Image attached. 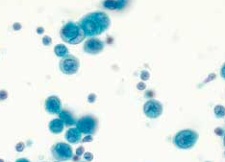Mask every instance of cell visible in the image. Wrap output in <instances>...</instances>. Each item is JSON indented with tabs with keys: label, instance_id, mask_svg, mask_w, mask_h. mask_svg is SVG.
<instances>
[{
	"label": "cell",
	"instance_id": "cell-28",
	"mask_svg": "<svg viewBox=\"0 0 225 162\" xmlns=\"http://www.w3.org/2000/svg\"><path fill=\"white\" fill-rule=\"evenodd\" d=\"M37 33H38V34H43V28H42V27L38 28V29H37Z\"/></svg>",
	"mask_w": 225,
	"mask_h": 162
},
{
	"label": "cell",
	"instance_id": "cell-18",
	"mask_svg": "<svg viewBox=\"0 0 225 162\" xmlns=\"http://www.w3.org/2000/svg\"><path fill=\"white\" fill-rule=\"evenodd\" d=\"M149 78H150V74H149L148 71H145V70L141 71V81H147Z\"/></svg>",
	"mask_w": 225,
	"mask_h": 162
},
{
	"label": "cell",
	"instance_id": "cell-12",
	"mask_svg": "<svg viewBox=\"0 0 225 162\" xmlns=\"http://www.w3.org/2000/svg\"><path fill=\"white\" fill-rule=\"evenodd\" d=\"M58 115H59V118L63 121L64 126L71 127L74 124H76V121H75L73 115L68 110H61V112Z\"/></svg>",
	"mask_w": 225,
	"mask_h": 162
},
{
	"label": "cell",
	"instance_id": "cell-7",
	"mask_svg": "<svg viewBox=\"0 0 225 162\" xmlns=\"http://www.w3.org/2000/svg\"><path fill=\"white\" fill-rule=\"evenodd\" d=\"M143 112L148 118L156 119L163 113V105L154 99L148 100L143 105Z\"/></svg>",
	"mask_w": 225,
	"mask_h": 162
},
{
	"label": "cell",
	"instance_id": "cell-30",
	"mask_svg": "<svg viewBox=\"0 0 225 162\" xmlns=\"http://www.w3.org/2000/svg\"><path fill=\"white\" fill-rule=\"evenodd\" d=\"M14 27H18V29H17V30H18V29L20 28V25H19V24H15Z\"/></svg>",
	"mask_w": 225,
	"mask_h": 162
},
{
	"label": "cell",
	"instance_id": "cell-15",
	"mask_svg": "<svg viewBox=\"0 0 225 162\" xmlns=\"http://www.w3.org/2000/svg\"><path fill=\"white\" fill-rule=\"evenodd\" d=\"M214 112H215L216 117H217V118H222V117L225 116V107H224L223 106L217 105V106H215Z\"/></svg>",
	"mask_w": 225,
	"mask_h": 162
},
{
	"label": "cell",
	"instance_id": "cell-24",
	"mask_svg": "<svg viewBox=\"0 0 225 162\" xmlns=\"http://www.w3.org/2000/svg\"><path fill=\"white\" fill-rule=\"evenodd\" d=\"M137 88L139 90H144L145 88H146V85H145L143 82H140L138 85H137Z\"/></svg>",
	"mask_w": 225,
	"mask_h": 162
},
{
	"label": "cell",
	"instance_id": "cell-22",
	"mask_svg": "<svg viewBox=\"0 0 225 162\" xmlns=\"http://www.w3.org/2000/svg\"><path fill=\"white\" fill-rule=\"evenodd\" d=\"M95 99H96V96H95V94L91 93V94H89V97H88V102H89V103H95Z\"/></svg>",
	"mask_w": 225,
	"mask_h": 162
},
{
	"label": "cell",
	"instance_id": "cell-13",
	"mask_svg": "<svg viewBox=\"0 0 225 162\" xmlns=\"http://www.w3.org/2000/svg\"><path fill=\"white\" fill-rule=\"evenodd\" d=\"M125 5V0H105L103 2L104 8L108 10L121 9Z\"/></svg>",
	"mask_w": 225,
	"mask_h": 162
},
{
	"label": "cell",
	"instance_id": "cell-27",
	"mask_svg": "<svg viewBox=\"0 0 225 162\" xmlns=\"http://www.w3.org/2000/svg\"><path fill=\"white\" fill-rule=\"evenodd\" d=\"M16 162H30V160H28L27 158H18L16 160Z\"/></svg>",
	"mask_w": 225,
	"mask_h": 162
},
{
	"label": "cell",
	"instance_id": "cell-20",
	"mask_svg": "<svg viewBox=\"0 0 225 162\" xmlns=\"http://www.w3.org/2000/svg\"><path fill=\"white\" fill-rule=\"evenodd\" d=\"M84 159L86 160V161H91L92 159H94V155H92L91 153H85L84 154Z\"/></svg>",
	"mask_w": 225,
	"mask_h": 162
},
{
	"label": "cell",
	"instance_id": "cell-35",
	"mask_svg": "<svg viewBox=\"0 0 225 162\" xmlns=\"http://www.w3.org/2000/svg\"><path fill=\"white\" fill-rule=\"evenodd\" d=\"M206 162H209V161H206Z\"/></svg>",
	"mask_w": 225,
	"mask_h": 162
},
{
	"label": "cell",
	"instance_id": "cell-17",
	"mask_svg": "<svg viewBox=\"0 0 225 162\" xmlns=\"http://www.w3.org/2000/svg\"><path fill=\"white\" fill-rule=\"evenodd\" d=\"M24 149H25V144H24L23 142H18V143L17 144V146H16V151H17L18 153L23 152Z\"/></svg>",
	"mask_w": 225,
	"mask_h": 162
},
{
	"label": "cell",
	"instance_id": "cell-14",
	"mask_svg": "<svg viewBox=\"0 0 225 162\" xmlns=\"http://www.w3.org/2000/svg\"><path fill=\"white\" fill-rule=\"evenodd\" d=\"M54 52H55V55L61 59L64 58L65 56L69 55V49L68 47L64 45V44H57L55 47H54Z\"/></svg>",
	"mask_w": 225,
	"mask_h": 162
},
{
	"label": "cell",
	"instance_id": "cell-11",
	"mask_svg": "<svg viewBox=\"0 0 225 162\" xmlns=\"http://www.w3.org/2000/svg\"><path fill=\"white\" fill-rule=\"evenodd\" d=\"M48 128H49L50 132L54 133V134H59L64 130V124L63 123V121L60 118H55L49 122Z\"/></svg>",
	"mask_w": 225,
	"mask_h": 162
},
{
	"label": "cell",
	"instance_id": "cell-21",
	"mask_svg": "<svg viewBox=\"0 0 225 162\" xmlns=\"http://www.w3.org/2000/svg\"><path fill=\"white\" fill-rule=\"evenodd\" d=\"M84 151H85L84 147H83V146H80V147H79L78 149L76 150V155L81 156L82 155H84Z\"/></svg>",
	"mask_w": 225,
	"mask_h": 162
},
{
	"label": "cell",
	"instance_id": "cell-1",
	"mask_svg": "<svg viewBox=\"0 0 225 162\" xmlns=\"http://www.w3.org/2000/svg\"><path fill=\"white\" fill-rule=\"evenodd\" d=\"M88 37H95L107 30L111 20L107 13L103 12H92L82 17L78 23Z\"/></svg>",
	"mask_w": 225,
	"mask_h": 162
},
{
	"label": "cell",
	"instance_id": "cell-3",
	"mask_svg": "<svg viewBox=\"0 0 225 162\" xmlns=\"http://www.w3.org/2000/svg\"><path fill=\"white\" fill-rule=\"evenodd\" d=\"M198 140V133L192 130H183L175 134L173 138L174 145L182 150L192 148Z\"/></svg>",
	"mask_w": 225,
	"mask_h": 162
},
{
	"label": "cell",
	"instance_id": "cell-9",
	"mask_svg": "<svg viewBox=\"0 0 225 162\" xmlns=\"http://www.w3.org/2000/svg\"><path fill=\"white\" fill-rule=\"evenodd\" d=\"M45 110L49 114H59L62 110V102L57 96H49L45 100Z\"/></svg>",
	"mask_w": 225,
	"mask_h": 162
},
{
	"label": "cell",
	"instance_id": "cell-4",
	"mask_svg": "<svg viewBox=\"0 0 225 162\" xmlns=\"http://www.w3.org/2000/svg\"><path fill=\"white\" fill-rule=\"evenodd\" d=\"M51 154L57 161H68L73 157V151L69 144L58 142L51 148Z\"/></svg>",
	"mask_w": 225,
	"mask_h": 162
},
{
	"label": "cell",
	"instance_id": "cell-33",
	"mask_svg": "<svg viewBox=\"0 0 225 162\" xmlns=\"http://www.w3.org/2000/svg\"><path fill=\"white\" fill-rule=\"evenodd\" d=\"M55 162H61V161H57V160H56V161H55Z\"/></svg>",
	"mask_w": 225,
	"mask_h": 162
},
{
	"label": "cell",
	"instance_id": "cell-29",
	"mask_svg": "<svg viewBox=\"0 0 225 162\" xmlns=\"http://www.w3.org/2000/svg\"><path fill=\"white\" fill-rule=\"evenodd\" d=\"M79 157H80V156H78V155H75V156H73V161H79V159H80Z\"/></svg>",
	"mask_w": 225,
	"mask_h": 162
},
{
	"label": "cell",
	"instance_id": "cell-6",
	"mask_svg": "<svg viewBox=\"0 0 225 162\" xmlns=\"http://www.w3.org/2000/svg\"><path fill=\"white\" fill-rule=\"evenodd\" d=\"M60 70L65 74V75H73L76 74L79 70V66H80V61L79 60L73 56V55H69L65 56L64 58L61 59L59 62Z\"/></svg>",
	"mask_w": 225,
	"mask_h": 162
},
{
	"label": "cell",
	"instance_id": "cell-23",
	"mask_svg": "<svg viewBox=\"0 0 225 162\" xmlns=\"http://www.w3.org/2000/svg\"><path fill=\"white\" fill-rule=\"evenodd\" d=\"M215 133L218 136H222L224 134V130L221 128H217V129H215Z\"/></svg>",
	"mask_w": 225,
	"mask_h": 162
},
{
	"label": "cell",
	"instance_id": "cell-16",
	"mask_svg": "<svg viewBox=\"0 0 225 162\" xmlns=\"http://www.w3.org/2000/svg\"><path fill=\"white\" fill-rule=\"evenodd\" d=\"M43 43L45 46H49L52 43V38L50 37H48V36H44L43 37Z\"/></svg>",
	"mask_w": 225,
	"mask_h": 162
},
{
	"label": "cell",
	"instance_id": "cell-32",
	"mask_svg": "<svg viewBox=\"0 0 225 162\" xmlns=\"http://www.w3.org/2000/svg\"><path fill=\"white\" fill-rule=\"evenodd\" d=\"M0 162H4V160L2 158H0Z\"/></svg>",
	"mask_w": 225,
	"mask_h": 162
},
{
	"label": "cell",
	"instance_id": "cell-8",
	"mask_svg": "<svg viewBox=\"0 0 225 162\" xmlns=\"http://www.w3.org/2000/svg\"><path fill=\"white\" fill-rule=\"evenodd\" d=\"M103 49L104 42L96 37H89L84 43V51L88 54H91V55L100 53Z\"/></svg>",
	"mask_w": 225,
	"mask_h": 162
},
{
	"label": "cell",
	"instance_id": "cell-25",
	"mask_svg": "<svg viewBox=\"0 0 225 162\" xmlns=\"http://www.w3.org/2000/svg\"><path fill=\"white\" fill-rule=\"evenodd\" d=\"M92 140H94V138H92L91 135H87L86 137H84V138L82 139V142H83V143H88V142H91Z\"/></svg>",
	"mask_w": 225,
	"mask_h": 162
},
{
	"label": "cell",
	"instance_id": "cell-19",
	"mask_svg": "<svg viewBox=\"0 0 225 162\" xmlns=\"http://www.w3.org/2000/svg\"><path fill=\"white\" fill-rule=\"evenodd\" d=\"M8 98V92L4 89L0 90V101H4Z\"/></svg>",
	"mask_w": 225,
	"mask_h": 162
},
{
	"label": "cell",
	"instance_id": "cell-31",
	"mask_svg": "<svg viewBox=\"0 0 225 162\" xmlns=\"http://www.w3.org/2000/svg\"><path fill=\"white\" fill-rule=\"evenodd\" d=\"M223 135H224V137H223V145L225 146V134H223Z\"/></svg>",
	"mask_w": 225,
	"mask_h": 162
},
{
	"label": "cell",
	"instance_id": "cell-2",
	"mask_svg": "<svg viewBox=\"0 0 225 162\" xmlns=\"http://www.w3.org/2000/svg\"><path fill=\"white\" fill-rule=\"evenodd\" d=\"M60 37L64 42L71 45L81 43L86 37L80 25L72 21L65 23L62 27L60 30Z\"/></svg>",
	"mask_w": 225,
	"mask_h": 162
},
{
	"label": "cell",
	"instance_id": "cell-34",
	"mask_svg": "<svg viewBox=\"0 0 225 162\" xmlns=\"http://www.w3.org/2000/svg\"><path fill=\"white\" fill-rule=\"evenodd\" d=\"M224 155H225V153H224Z\"/></svg>",
	"mask_w": 225,
	"mask_h": 162
},
{
	"label": "cell",
	"instance_id": "cell-10",
	"mask_svg": "<svg viewBox=\"0 0 225 162\" xmlns=\"http://www.w3.org/2000/svg\"><path fill=\"white\" fill-rule=\"evenodd\" d=\"M64 138L69 143H71V144H77L82 140L81 132L77 128L69 129L64 134Z\"/></svg>",
	"mask_w": 225,
	"mask_h": 162
},
{
	"label": "cell",
	"instance_id": "cell-5",
	"mask_svg": "<svg viewBox=\"0 0 225 162\" xmlns=\"http://www.w3.org/2000/svg\"><path fill=\"white\" fill-rule=\"evenodd\" d=\"M76 128L80 130L81 133L91 135L97 129V120L91 115H85L81 117L76 122Z\"/></svg>",
	"mask_w": 225,
	"mask_h": 162
},
{
	"label": "cell",
	"instance_id": "cell-26",
	"mask_svg": "<svg viewBox=\"0 0 225 162\" xmlns=\"http://www.w3.org/2000/svg\"><path fill=\"white\" fill-rule=\"evenodd\" d=\"M220 75L221 77L225 80V63H223L222 67H221V69H220Z\"/></svg>",
	"mask_w": 225,
	"mask_h": 162
}]
</instances>
